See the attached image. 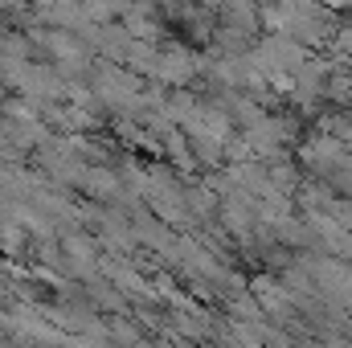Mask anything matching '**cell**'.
Returning a JSON list of instances; mask_svg holds the SVG:
<instances>
[{"label": "cell", "mask_w": 352, "mask_h": 348, "mask_svg": "<svg viewBox=\"0 0 352 348\" xmlns=\"http://www.w3.org/2000/svg\"><path fill=\"white\" fill-rule=\"evenodd\" d=\"M164 83H173V87H184L188 78H192V70H197V62L184 54V50H173V54H160L156 58V66H152Z\"/></svg>", "instance_id": "cell-1"}]
</instances>
